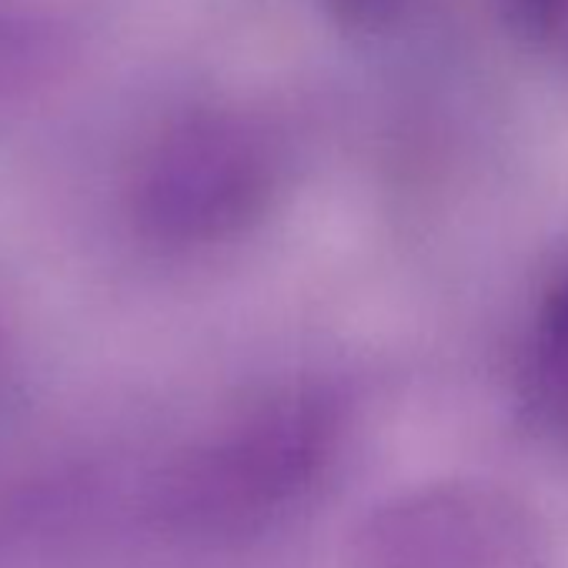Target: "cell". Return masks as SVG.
Listing matches in <instances>:
<instances>
[{
  "label": "cell",
  "instance_id": "2",
  "mask_svg": "<svg viewBox=\"0 0 568 568\" xmlns=\"http://www.w3.org/2000/svg\"><path fill=\"white\" fill-rule=\"evenodd\" d=\"M271 187L267 154L234 121H194L174 131L138 187L148 231L171 241H211L251 221Z\"/></svg>",
  "mask_w": 568,
  "mask_h": 568
},
{
  "label": "cell",
  "instance_id": "5",
  "mask_svg": "<svg viewBox=\"0 0 568 568\" xmlns=\"http://www.w3.org/2000/svg\"><path fill=\"white\" fill-rule=\"evenodd\" d=\"M328 8L355 31H388L405 18L412 0H328Z\"/></svg>",
  "mask_w": 568,
  "mask_h": 568
},
{
  "label": "cell",
  "instance_id": "3",
  "mask_svg": "<svg viewBox=\"0 0 568 568\" xmlns=\"http://www.w3.org/2000/svg\"><path fill=\"white\" fill-rule=\"evenodd\" d=\"M518 388L528 415L568 442V254L541 277L528 308Z\"/></svg>",
  "mask_w": 568,
  "mask_h": 568
},
{
  "label": "cell",
  "instance_id": "4",
  "mask_svg": "<svg viewBox=\"0 0 568 568\" xmlns=\"http://www.w3.org/2000/svg\"><path fill=\"white\" fill-rule=\"evenodd\" d=\"M498 8L525 48L568 68V0H498Z\"/></svg>",
  "mask_w": 568,
  "mask_h": 568
},
{
  "label": "cell",
  "instance_id": "1",
  "mask_svg": "<svg viewBox=\"0 0 568 568\" xmlns=\"http://www.w3.org/2000/svg\"><path fill=\"white\" fill-rule=\"evenodd\" d=\"M335 438L318 398L277 402L187 465L171 488L174 518L194 528H244L288 501L322 468Z\"/></svg>",
  "mask_w": 568,
  "mask_h": 568
}]
</instances>
